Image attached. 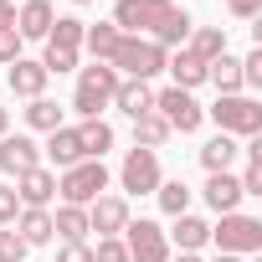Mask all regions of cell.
Masks as SVG:
<instances>
[{"mask_svg":"<svg viewBox=\"0 0 262 262\" xmlns=\"http://www.w3.org/2000/svg\"><path fill=\"white\" fill-rule=\"evenodd\" d=\"M57 11H52V0H26V6H16V31L21 41H47Z\"/></svg>","mask_w":262,"mask_h":262,"instance_id":"4fadbf2b","label":"cell"},{"mask_svg":"<svg viewBox=\"0 0 262 262\" xmlns=\"http://www.w3.org/2000/svg\"><path fill=\"white\" fill-rule=\"evenodd\" d=\"M123 226H128V201H123V195H98V201L88 206V231H98V236H123Z\"/></svg>","mask_w":262,"mask_h":262,"instance_id":"8fae6325","label":"cell"},{"mask_svg":"<svg viewBox=\"0 0 262 262\" xmlns=\"http://www.w3.org/2000/svg\"><path fill=\"white\" fill-rule=\"evenodd\" d=\"M52 231H57L62 242H88V211H82V206H57Z\"/></svg>","mask_w":262,"mask_h":262,"instance_id":"4316f807","label":"cell"},{"mask_svg":"<svg viewBox=\"0 0 262 262\" xmlns=\"http://www.w3.org/2000/svg\"><path fill=\"white\" fill-rule=\"evenodd\" d=\"M155 195H160V211H165V216H185V211H190V185H185V180H160Z\"/></svg>","mask_w":262,"mask_h":262,"instance_id":"f546056e","label":"cell"},{"mask_svg":"<svg viewBox=\"0 0 262 262\" xmlns=\"http://www.w3.org/2000/svg\"><path fill=\"white\" fill-rule=\"evenodd\" d=\"M108 67H113L118 77H139V82H149L155 72H165V47H155L149 36H123L118 52L108 57Z\"/></svg>","mask_w":262,"mask_h":262,"instance_id":"7a4b0ae2","label":"cell"},{"mask_svg":"<svg viewBox=\"0 0 262 262\" xmlns=\"http://www.w3.org/2000/svg\"><path fill=\"white\" fill-rule=\"evenodd\" d=\"M93 262H128V247H123V236H98V247H93Z\"/></svg>","mask_w":262,"mask_h":262,"instance_id":"1f68e13d","label":"cell"},{"mask_svg":"<svg viewBox=\"0 0 262 262\" xmlns=\"http://www.w3.org/2000/svg\"><path fill=\"white\" fill-rule=\"evenodd\" d=\"M170 139V123L160 118V113H144V118H134V144L139 149H160Z\"/></svg>","mask_w":262,"mask_h":262,"instance_id":"f1b7e54d","label":"cell"},{"mask_svg":"<svg viewBox=\"0 0 262 262\" xmlns=\"http://www.w3.org/2000/svg\"><path fill=\"white\" fill-rule=\"evenodd\" d=\"M103 190H108V165H103V160H77V165L62 170V180H57L62 206H82V211H88Z\"/></svg>","mask_w":262,"mask_h":262,"instance_id":"6da1fadb","label":"cell"},{"mask_svg":"<svg viewBox=\"0 0 262 262\" xmlns=\"http://www.w3.org/2000/svg\"><path fill=\"white\" fill-rule=\"evenodd\" d=\"M206 118H216L221 134H242V139H257L262 134V103L231 93V98H216V108H206Z\"/></svg>","mask_w":262,"mask_h":262,"instance_id":"8992f818","label":"cell"},{"mask_svg":"<svg viewBox=\"0 0 262 262\" xmlns=\"http://www.w3.org/2000/svg\"><path fill=\"white\" fill-rule=\"evenodd\" d=\"M26 123H31V128H41V134H52V128H62V108H57L52 98H31Z\"/></svg>","mask_w":262,"mask_h":262,"instance_id":"4dcf8cb0","label":"cell"},{"mask_svg":"<svg viewBox=\"0 0 262 262\" xmlns=\"http://www.w3.org/2000/svg\"><path fill=\"white\" fill-rule=\"evenodd\" d=\"M201 165H206L211 175H226V170L236 165V139H231V134H216L211 144H201Z\"/></svg>","mask_w":262,"mask_h":262,"instance_id":"cb8c5ba5","label":"cell"},{"mask_svg":"<svg viewBox=\"0 0 262 262\" xmlns=\"http://www.w3.org/2000/svg\"><path fill=\"white\" fill-rule=\"evenodd\" d=\"M57 262H93V247H88V242H62Z\"/></svg>","mask_w":262,"mask_h":262,"instance_id":"74e56055","label":"cell"},{"mask_svg":"<svg viewBox=\"0 0 262 262\" xmlns=\"http://www.w3.org/2000/svg\"><path fill=\"white\" fill-rule=\"evenodd\" d=\"M170 236H175V247H180V252H201V247L211 242V226H206L201 216H190V211H185V216H175V231H170Z\"/></svg>","mask_w":262,"mask_h":262,"instance_id":"d4e9b609","label":"cell"},{"mask_svg":"<svg viewBox=\"0 0 262 262\" xmlns=\"http://www.w3.org/2000/svg\"><path fill=\"white\" fill-rule=\"evenodd\" d=\"M206 206L216 211V216H231L236 206H242V180L226 170V175H211L206 180Z\"/></svg>","mask_w":262,"mask_h":262,"instance_id":"2e32d148","label":"cell"},{"mask_svg":"<svg viewBox=\"0 0 262 262\" xmlns=\"http://www.w3.org/2000/svg\"><path fill=\"white\" fill-rule=\"evenodd\" d=\"M155 113L170 123V134H195V128L206 123V108H201L185 88H165V93H155Z\"/></svg>","mask_w":262,"mask_h":262,"instance_id":"ba28073f","label":"cell"},{"mask_svg":"<svg viewBox=\"0 0 262 262\" xmlns=\"http://www.w3.org/2000/svg\"><path fill=\"white\" fill-rule=\"evenodd\" d=\"M77 144H82V160H103L113 149V128L103 118H82L77 123Z\"/></svg>","mask_w":262,"mask_h":262,"instance_id":"ffe728a7","label":"cell"},{"mask_svg":"<svg viewBox=\"0 0 262 262\" xmlns=\"http://www.w3.org/2000/svg\"><path fill=\"white\" fill-rule=\"evenodd\" d=\"M113 108H123L128 118H144V113H155V88L139 82V77H118V88H113Z\"/></svg>","mask_w":262,"mask_h":262,"instance_id":"5bb4252c","label":"cell"},{"mask_svg":"<svg viewBox=\"0 0 262 262\" xmlns=\"http://www.w3.org/2000/svg\"><path fill=\"white\" fill-rule=\"evenodd\" d=\"M165 72H170V77H175V88H185V93L206 82V62H201L190 47H180L175 57H165Z\"/></svg>","mask_w":262,"mask_h":262,"instance_id":"ac0fdd59","label":"cell"},{"mask_svg":"<svg viewBox=\"0 0 262 262\" xmlns=\"http://www.w3.org/2000/svg\"><path fill=\"white\" fill-rule=\"evenodd\" d=\"M206 82H216V88H221V98L242 93V62H236L231 52H221L216 62H206Z\"/></svg>","mask_w":262,"mask_h":262,"instance_id":"603a6c76","label":"cell"},{"mask_svg":"<svg viewBox=\"0 0 262 262\" xmlns=\"http://www.w3.org/2000/svg\"><path fill=\"white\" fill-rule=\"evenodd\" d=\"M242 88H262V47L242 57Z\"/></svg>","mask_w":262,"mask_h":262,"instance_id":"836d02e7","label":"cell"},{"mask_svg":"<svg viewBox=\"0 0 262 262\" xmlns=\"http://www.w3.org/2000/svg\"><path fill=\"white\" fill-rule=\"evenodd\" d=\"M52 195H57V175H52L47 165H36V170L16 175V201H21V206H47Z\"/></svg>","mask_w":262,"mask_h":262,"instance_id":"9a60e30c","label":"cell"},{"mask_svg":"<svg viewBox=\"0 0 262 262\" xmlns=\"http://www.w3.org/2000/svg\"><path fill=\"white\" fill-rule=\"evenodd\" d=\"M26 242L16 236V226H6V231H0V262H26Z\"/></svg>","mask_w":262,"mask_h":262,"instance_id":"d6a6232c","label":"cell"},{"mask_svg":"<svg viewBox=\"0 0 262 262\" xmlns=\"http://www.w3.org/2000/svg\"><path fill=\"white\" fill-rule=\"evenodd\" d=\"M190 26H195V21H190V11H180V6H175V16H170L149 41H155V47H185V41H190Z\"/></svg>","mask_w":262,"mask_h":262,"instance_id":"83f0119b","label":"cell"},{"mask_svg":"<svg viewBox=\"0 0 262 262\" xmlns=\"http://www.w3.org/2000/svg\"><path fill=\"white\" fill-rule=\"evenodd\" d=\"M201 62H216L221 52H226V31L221 26H190V41H185Z\"/></svg>","mask_w":262,"mask_h":262,"instance_id":"484cf974","label":"cell"},{"mask_svg":"<svg viewBox=\"0 0 262 262\" xmlns=\"http://www.w3.org/2000/svg\"><path fill=\"white\" fill-rule=\"evenodd\" d=\"M211 242H216L221 252H231V257L262 252V221H257V216L231 211V216H221V226H211Z\"/></svg>","mask_w":262,"mask_h":262,"instance_id":"52a82bcc","label":"cell"},{"mask_svg":"<svg viewBox=\"0 0 262 262\" xmlns=\"http://www.w3.org/2000/svg\"><path fill=\"white\" fill-rule=\"evenodd\" d=\"M216 262H242V257H231V252H221V257H216Z\"/></svg>","mask_w":262,"mask_h":262,"instance_id":"7bdbcfd3","label":"cell"},{"mask_svg":"<svg viewBox=\"0 0 262 262\" xmlns=\"http://www.w3.org/2000/svg\"><path fill=\"white\" fill-rule=\"evenodd\" d=\"M123 247H128V262H170V236L144 216L123 226Z\"/></svg>","mask_w":262,"mask_h":262,"instance_id":"30bf717a","label":"cell"},{"mask_svg":"<svg viewBox=\"0 0 262 262\" xmlns=\"http://www.w3.org/2000/svg\"><path fill=\"white\" fill-rule=\"evenodd\" d=\"M118 41H123V31H118L113 21H98V26H88V31H82V47L93 52V62H108V57L118 52Z\"/></svg>","mask_w":262,"mask_h":262,"instance_id":"7402d4cb","label":"cell"},{"mask_svg":"<svg viewBox=\"0 0 262 262\" xmlns=\"http://www.w3.org/2000/svg\"><path fill=\"white\" fill-rule=\"evenodd\" d=\"M21 216V201H16V185H0V226H11Z\"/></svg>","mask_w":262,"mask_h":262,"instance_id":"d590c367","label":"cell"},{"mask_svg":"<svg viewBox=\"0 0 262 262\" xmlns=\"http://www.w3.org/2000/svg\"><path fill=\"white\" fill-rule=\"evenodd\" d=\"M36 165H41V144L31 134H6V139H0V170H6V175H26Z\"/></svg>","mask_w":262,"mask_h":262,"instance_id":"7c38bea8","label":"cell"},{"mask_svg":"<svg viewBox=\"0 0 262 262\" xmlns=\"http://www.w3.org/2000/svg\"><path fill=\"white\" fill-rule=\"evenodd\" d=\"M47 155H52V165H57V170H72V165L82 160L77 128H52V134H47Z\"/></svg>","mask_w":262,"mask_h":262,"instance_id":"44dd1931","label":"cell"},{"mask_svg":"<svg viewBox=\"0 0 262 262\" xmlns=\"http://www.w3.org/2000/svg\"><path fill=\"white\" fill-rule=\"evenodd\" d=\"M242 195H262V160H247V170H242Z\"/></svg>","mask_w":262,"mask_h":262,"instance_id":"8d00e7d4","label":"cell"},{"mask_svg":"<svg viewBox=\"0 0 262 262\" xmlns=\"http://www.w3.org/2000/svg\"><path fill=\"white\" fill-rule=\"evenodd\" d=\"M16 236H21L26 247L52 242V236H57V231H52V211H47V206H21V216H16Z\"/></svg>","mask_w":262,"mask_h":262,"instance_id":"e0dca14e","label":"cell"},{"mask_svg":"<svg viewBox=\"0 0 262 262\" xmlns=\"http://www.w3.org/2000/svg\"><path fill=\"white\" fill-rule=\"evenodd\" d=\"M118 180H123L128 195H155L160 190V155L134 144V149L123 155V165H118Z\"/></svg>","mask_w":262,"mask_h":262,"instance_id":"9c48e42d","label":"cell"},{"mask_svg":"<svg viewBox=\"0 0 262 262\" xmlns=\"http://www.w3.org/2000/svg\"><path fill=\"white\" fill-rule=\"evenodd\" d=\"M82 31H88V26H82L77 16H57V21H52V31H47V57H41L47 77H52V72H72V67H77Z\"/></svg>","mask_w":262,"mask_h":262,"instance_id":"3957f363","label":"cell"},{"mask_svg":"<svg viewBox=\"0 0 262 262\" xmlns=\"http://www.w3.org/2000/svg\"><path fill=\"white\" fill-rule=\"evenodd\" d=\"M113 88H118V72H113L108 62H93V67H82V72H77L72 108H77L82 118H98V113L113 103Z\"/></svg>","mask_w":262,"mask_h":262,"instance_id":"277c9868","label":"cell"},{"mask_svg":"<svg viewBox=\"0 0 262 262\" xmlns=\"http://www.w3.org/2000/svg\"><path fill=\"white\" fill-rule=\"evenodd\" d=\"M170 262H201V257H195V252H180V257H170Z\"/></svg>","mask_w":262,"mask_h":262,"instance_id":"b9f144b4","label":"cell"},{"mask_svg":"<svg viewBox=\"0 0 262 262\" xmlns=\"http://www.w3.org/2000/svg\"><path fill=\"white\" fill-rule=\"evenodd\" d=\"M11 88H16L21 98H41V93H47V67L31 62V57H16V62H11Z\"/></svg>","mask_w":262,"mask_h":262,"instance_id":"d6986e66","label":"cell"},{"mask_svg":"<svg viewBox=\"0 0 262 262\" xmlns=\"http://www.w3.org/2000/svg\"><path fill=\"white\" fill-rule=\"evenodd\" d=\"M11 134V118H6V108H0V139H6Z\"/></svg>","mask_w":262,"mask_h":262,"instance_id":"60d3db41","label":"cell"},{"mask_svg":"<svg viewBox=\"0 0 262 262\" xmlns=\"http://www.w3.org/2000/svg\"><path fill=\"white\" fill-rule=\"evenodd\" d=\"M0 26H16V0H0Z\"/></svg>","mask_w":262,"mask_h":262,"instance_id":"ab89813d","label":"cell"},{"mask_svg":"<svg viewBox=\"0 0 262 262\" xmlns=\"http://www.w3.org/2000/svg\"><path fill=\"white\" fill-rule=\"evenodd\" d=\"M16 57H21V31H16V26H0V62L11 67Z\"/></svg>","mask_w":262,"mask_h":262,"instance_id":"e575fe53","label":"cell"},{"mask_svg":"<svg viewBox=\"0 0 262 262\" xmlns=\"http://www.w3.org/2000/svg\"><path fill=\"white\" fill-rule=\"evenodd\" d=\"M226 11H231V16H242V21H252V16L262 11V0H226Z\"/></svg>","mask_w":262,"mask_h":262,"instance_id":"f35d334b","label":"cell"},{"mask_svg":"<svg viewBox=\"0 0 262 262\" xmlns=\"http://www.w3.org/2000/svg\"><path fill=\"white\" fill-rule=\"evenodd\" d=\"M170 16H175V0H118V6H113V26L123 36H139V31L155 36Z\"/></svg>","mask_w":262,"mask_h":262,"instance_id":"5b68a950","label":"cell"},{"mask_svg":"<svg viewBox=\"0 0 262 262\" xmlns=\"http://www.w3.org/2000/svg\"><path fill=\"white\" fill-rule=\"evenodd\" d=\"M72 6H93V0H72Z\"/></svg>","mask_w":262,"mask_h":262,"instance_id":"ee69618b","label":"cell"}]
</instances>
